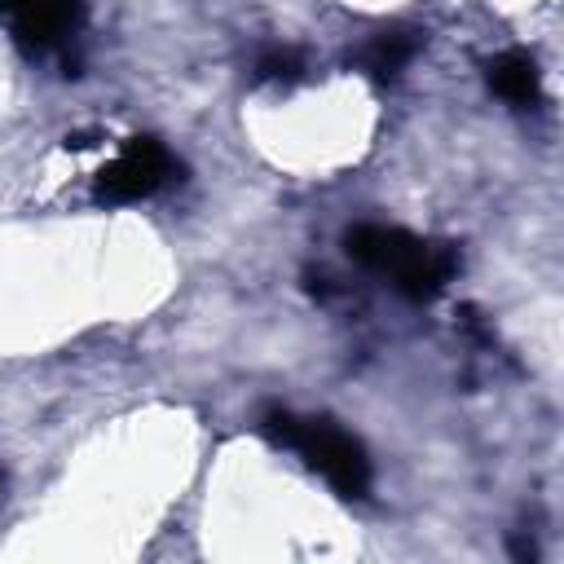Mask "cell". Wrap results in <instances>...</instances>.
<instances>
[{"label": "cell", "instance_id": "obj_1", "mask_svg": "<svg viewBox=\"0 0 564 564\" xmlns=\"http://www.w3.org/2000/svg\"><path fill=\"white\" fill-rule=\"evenodd\" d=\"M344 247L361 269L388 278L405 300H436L458 269V251L449 242H432L410 229L375 225V220L352 225L344 234Z\"/></svg>", "mask_w": 564, "mask_h": 564}, {"label": "cell", "instance_id": "obj_2", "mask_svg": "<svg viewBox=\"0 0 564 564\" xmlns=\"http://www.w3.org/2000/svg\"><path fill=\"white\" fill-rule=\"evenodd\" d=\"M260 432L273 445L295 449L304 458V467H313L339 498H366L370 494V454L335 419H300V414L273 405L260 414Z\"/></svg>", "mask_w": 564, "mask_h": 564}, {"label": "cell", "instance_id": "obj_3", "mask_svg": "<svg viewBox=\"0 0 564 564\" xmlns=\"http://www.w3.org/2000/svg\"><path fill=\"white\" fill-rule=\"evenodd\" d=\"M176 159L163 141L154 137H128L119 145V154L97 172V198L101 203H137L159 194L172 176H176Z\"/></svg>", "mask_w": 564, "mask_h": 564}, {"label": "cell", "instance_id": "obj_4", "mask_svg": "<svg viewBox=\"0 0 564 564\" xmlns=\"http://www.w3.org/2000/svg\"><path fill=\"white\" fill-rule=\"evenodd\" d=\"M13 35L26 53L44 57V53H62L70 44V35L84 22V4L79 0H22L13 13Z\"/></svg>", "mask_w": 564, "mask_h": 564}, {"label": "cell", "instance_id": "obj_5", "mask_svg": "<svg viewBox=\"0 0 564 564\" xmlns=\"http://www.w3.org/2000/svg\"><path fill=\"white\" fill-rule=\"evenodd\" d=\"M485 79L494 88V97H502L507 106H538L542 97V79H538V62L524 48H507L485 66Z\"/></svg>", "mask_w": 564, "mask_h": 564}, {"label": "cell", "instance_id": "obj_6", "mask_svg": "<svg viewBox=\"0 0 564 564\" xmlns=\"http://www.w3.org/2000/svg\"><path fill=\"white\" fill-rule=\"evenodd\" d=\"M419 53V31H379L361 53H357V66L370 75V79H392L405 70V62Z\"/></svg>", "mask_w": 564, "mask_h": 564}, {"label": "cell", "instance_id": "obj_7", "mask_svg": "<svg viewBox=\"0 0 564 564\" xmlns=\"http://www.w3.org/2000/svg\"><path fill=\"white\" fill-rule=\"evenodd\" d=\"M256 79L264 84H295L304 79V57L295 48H264L256 62Z\"/></svg>", "mask_w": 564, "mask_h": 564}, {"label": "cell", "instance_id": "obj_8", "mask_svg": "<svg viewBox=\"0 0 564 564\" xmlns=\"http://www.w3.org/2000/svg\"><path fill=\"white\" fill-rule=\"evenodd\" d=\"M18 4H22V0H0V13H13Z\"/></svg>", "mask_w": 564, "mask_h": 564}]
</instances>
